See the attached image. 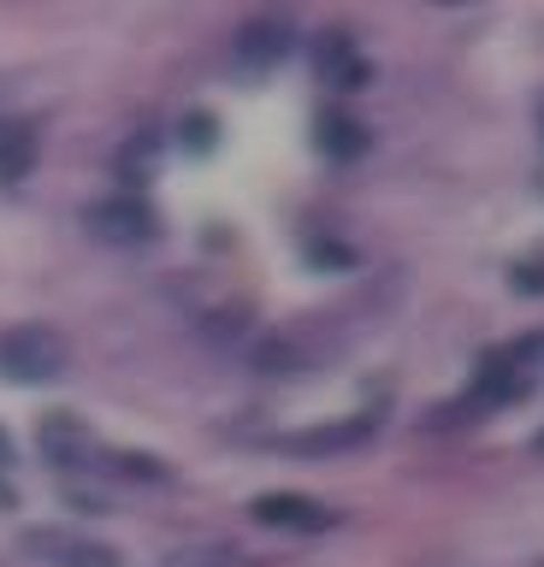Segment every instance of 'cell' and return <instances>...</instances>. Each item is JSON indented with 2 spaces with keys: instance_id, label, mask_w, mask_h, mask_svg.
Segmentation results:
<instances>
[{
  "instance_id": "cell-1",
  "label": "cell",
  "mask_w": 544,
  "mask_h": 567,
  "mask_svg": "<svg viewBox=\"0 0 544 567\" xmlns=\"http://www.w3.org/2000/svg\"><path fill=\"white\" fill-rule=\"evenodd\" d=\"M72 349L54 326H12L0 337V379L7 384H54Z\"/></svg>"
},
{
  "instance_id": "cell-2",
  "label": "cell",
  "mask_w": 544,
  "mask_h": 567,
  "mask_svg": "<svg viewBox=\"0 0 544 567\" xmlns=\"http://www.w3.org/2000/svg\"><path fill=\"white\" fill-rule=\"evenodd\" d=\"M83 230L107 248H143V243H154L161 225H154L148 202H136V195H107V202L83 207Z\"/></svg>"
},
{
  "instance_id": "cell-3",
  "label": "cell",
  "mask_w": 544,
  "mask_h": 567,
  "mask_svg": "<svg viewBox=\"0 0 544 567\" xmlns=\"http://www.w3.org/2000/svg\"><path fill=\"white\" fill-rule=\"evenodd\" d=\"M249 514L260 526H278V532H331L338 526V514L326 503H314V496H302V491H267L249 503Z\"/></svg>"
},
{
  "instance_id": "cell-4",
  "label": "cell",
  "mask_w": 544,
  "mask_h": 567,
  "mask_svg": "<svg viewBox=\"0 0 544 567\" xmlns=\"http://www.w3.org/2000/svg\"><path fill=\"white\" fill-rule=\"evenodd\" d=\"M24 549L54 567H125L119 549L95 544V538H72V532H24Z\"/></svg>"
},
{
  "instance_id": "cell-5",
  "label": "cell",
  "mask_w": 544,
  "mask_h": 567,
  "mask_svg": "<svg viewBox=\"0 0 544 567\" xmlns=\"http://www.w3.org/2000/svg\"><path fill=\"white\" fill-rule=\"evenodd\" d=\"M285 48H290V24L285 18H249V24L237 30V65L243 71H267L285 60Z\"/></svg>"
},
{
  "instance_id": "cell-6",
  "label": "cell",
  "mask_w": 544,
  "mask_h": 567,
  "mask_svg": "<svg viewBox=\"0 0 544 567\" xmlns=\"http://www.w3.org/2000/svg\"><path fill=\"white\" fill-rule=\"evenodd\" d=\"M37 450L54 461V467H83V461L95 455V443H90V432H83L72 414H48L37 425Z\"/></svg>"
},
{
  "instance_id": "cell-7",
  "label": "cell",
  "mask_w": 544,
  "mask_h": 567,
  "mask_svg": "<svg viewBox=\"0 0 544 567\" xmlns=\"http://www.w3.org/2000/svg\"><path fill=\"white\" fill-rule=\"evenodd\" d=\"M521 396H526V379H521V361H515V354L485 361V372L473 379V402H485V408H503V402H521Z\"/></svg>"
},
{
  "instance_id": "cell-8",
  "label": "cell",
  "mask_w": 544,
  "mask_h": 567,
  "mask_svg": "<svg viewBox=\"0 0 544 567\" xmlns=\"http://www.w3.org/2000/svg\"><path fill=\"white\" fill-rule=\"evenodd\" d=\"M37 166V131L30 124H0V184H24Z\"/></svg>"
},
{
  "instance_id": "cell-9",
  "label": "cell",
  "mask_w": 544,
  "mask_h": 567,
  "mask_svg": "<svg viewBox=\"0 0 544 567\" xmlns=\"http://www.w3.org/2000/svg\"><path fill=\"white\" fill-rule=\"evenodd\" d=\"M161 567H249V556H243L237 544H219V538H202V544H178L166 549Z\"/></svg>"
},
{
  "instance_id": "cell-10",
  "label": "cell",
  "mask_w": 544,
  "mask_h": 567,
  "mask_svg": "<svg viewBox=\"0 0 544 567\" xmlns=\"http://www.w3.org/2000/svg\"><path fill=\"white\" fill-rule=\"evenodd\" d=\"M367 124L361 118H349V113H326V124H320V148L331 154V159H356V154H367Z\"/></svg>"
},
{
  "instance_id": "cell-11",
  "label": "cell",
  "mask_w": 544,
  "mask_h": 567,
  "mask_svg": "<svg viewBox=\"0 0 544 567\" xmlns=\"http://www.w3.org/2000/svg\"><path fill=\"white\" fill-rule=\"evenodd\" d=\"M255 367L260 372H296L302 367V349H296L290 337H267V343L255 349Z\"/></svg>"
},
{
  "instance_id": "cell-12",
  "label": "cell",
  "mask_w": 544,
  "mask_h": 567,
  "mask_svg": "<svg viewBox=\"0 0 544 567\" xmlns=\"http://www.w3.org/2000/svg\"><path fill=\"white\" fill-rule=\"evenodd\" d=\"M113 467H125V478H143V485H166V461H154V455H131V450H113L107 455Z\"/></svg>"
},
{
  "instance_id": "cell-13",
  "label": "cell",
  "mask_w": 544,
  "mask_h": 567,
  "mask_svg": "<svg viewBox=\"0 0 544 567\" xmlns=\"http://www.w3.org/2000/svg\"><path fill=\"white\" fill-rule=\"evenodd\" d=\"M326 65L338 71L343 83H356V78H361V65L349 60V42H343V35H331V42H320V71H326Z\"/></svg>"
},
{
  "instance_id": "cell-14",
  "label": "cell",
  "mask_w": 544,
  "mask_h": 567,
  "mask_svg": "<svg viewBox=\"0 0 544 567\" xmlns=\"http://www.w3.org/2000/svg\"><path fill=\"white\" fill-rule=\"evenodd\" d=\"M184 136H189V148H196V154H207V148H214V118L196 113V118L184 124Z\"/></svg>"
},
{
  "instance_id": "cell-15",
  "label": "cell",
  "mask_w": 544,
  "mask_h": 567,
  "mask_svg": "<svg viewBox=\"0 0 544 567\" xmlns=\"http://www.w3.org/2000/svg\"><path fill=\"white\" fill-rule=\"evenodd\" d=\"M509 278H515V290H526V296H538V290H544V266H538V260L515 266V272H509Z\"/></svg>"
},
{
  "instance_id": "cell-16",
  "label": "cell",
  "mask_w": 544,
  "mask_h": 567,
  "mask_svg": "<svg viewBox=\"0 0 544 567\" xmlns=\"http://www.w3.org/2000/svg\"><path fill=\"white\" fill-rule=\"evenodd\" d=\"M308 260H314V266H349L356 255H349V248H331V243H314V248H308Z\"/></svg>"
},
{
  "instance_id": "cell-17",
  "label": "cell",
  "mask_w": 544,
  "mask_h": 567,
  "mask_svg": "<svg viewBox=\"0 0 544 567\" xmlns=\"http://www.w3.org/2000/svg\"><path fill=\"white\" fill-rule=\"evenodd\" d=\"M7 473H12V437L0 432V496H7Z\"/></svg>"
},
{
  "instance_id": "cell-18",
  "label": "cell",
  "mask_w": 544,
  "mask_h": 567,
  "mask_svg": "<svg viewBox=\"0 0 544 567\" xmlns=\"http://www.w3.org/2000/svg\"><path fill=\"white\" fill-rule=\"evenodd\" d=\"M538 142H544V106H538Z\"/></svg>"
},
{
  "instance_id": "cell-19",
  "label": "cell",
  "mask_w": 544,
  "mask_h": 567,
  "mask_svg": "<svg viewBox=\"0 0 544 567\" xmlns=\"http://www.w3.org/2000/svg\"><path fill=\"white\" fill-rule=\"evenodd\" d=\"M533 354H544V337H538V343H533Z\"/></svg>"
},
{
  "instance_id": "cell-20",
  "label": "cell",
  "mask_w": 544,
  "mask_h": 567,
  "mask_svg": "<svg viewBox=\"0 0 544 567\" xmlns=\"http://www.w3.org/2000/svg\"><path fill=\"white\" fill-rule=\"evenodd\" d=\"M538 450H544V437H538Z\"/></svg>"
}]
</instances>
